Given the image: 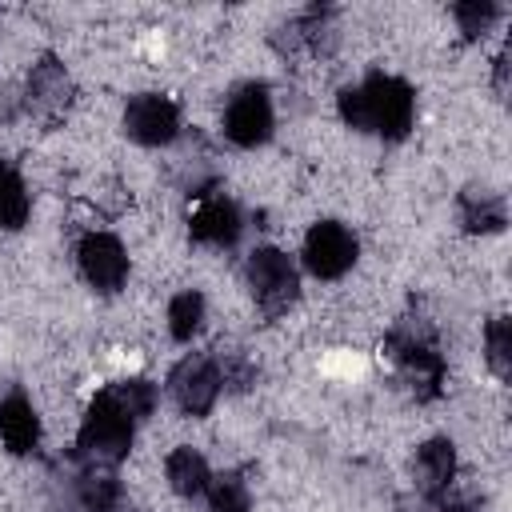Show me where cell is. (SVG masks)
<instances>
[{
    "instance_id": "cell-13",
    "label": "cell",
    "mask_w": 512,
    "mask_h": 512,
    "mask_svg": "<svg viewBox=\"0 0 512 512\" xmlns=\"http://www.w3.org/2000/svg\"><path fill=\"white\" fill-rule=\"evenodd\" d=\"M0 440L8 444L12 456L32 452L36 440H40V420H36L32 404H28L20 392H12V396L0 400Z\"/></svg>"
},
{
    "instance_id": "cell-10",
    "label": "cell",
    "mask_w": 512,
    "mask_h": 512,
    "mask_svg": "<svg viewBox=\"0 0 512 512\" xmlns=\"http://www.w3.org/2000/svg\"><path fill=\"white\" fill-rule=\"evenodd\" d=\"M188 232H192L196 244L232 248L236 236H240V212L228 196H204L188 216Z\"/></svg>"
},
{
    "instance_id": "cell-4",
    "label": "cell",
    "mask_w": 512,
    "mask_h": 512,
    "mask_svg": "<svg viewBox=\"0 0 512 512\" xmlns=\"http://www.w3.org/2000/svg\"><path fill=\"white\" fill-rule=\"evenodd\" d=\"M248 288H252V296H256V304H260L264 316H280L300 296L296 264L280 248H256L248 256Z\"/></svg>"
},
{
    "instance_id": "cell-2",
    "label": "cell",
    "mask_w": 512,
    "mask_h": 512,
    "mask_svg": "<svg viewBox=\"0 0 512 512\" xmlns=\"http://www.w3.org/2000/svg\"><path fill=\"white\" fill-rule=\"evenodd\" d=\"M132 428H136V420L128 416V408L116 400L112 388H104V392H96V400L84 412V424L76 432V456L92 468H112L128 456Z\"/></svg>"
},
{
    "instance_id": "cell-15",
    "label": "cell",
    "mask_w": 512,
    "mask_h": 512,
    "mask_svg": "<svg viewBox=\"0 0 512 512\" xmlns=\"http://www.w3.org/2000/svg\"><path fill=\"white\" fill-rule=\"evenodd\" d=\"M460 220L468 232H500L504 228V200L488 188L460 192Z\"/></svg>"
},
{
    "instance_id": "cell-18",
    "label": "cell",
    "mask_w": 512,
    "mask_h": 512,
    "mask_svg": "<svg viewBox=\"0 0 512 512\" xmlns=\"http://www.w3.org/2000/svg\"><path fill=\"white\" fill-rule=\"evenodd\" d=\"M204 496H208V508L212 512H252V496H248V484H244L240 472L212 476Z\"/></svg>"
},
{
    "instance_id": "cell-11",
    "label": "cell",
    "mask_w": 512,
    "mask_h": 512,
    "mask_svg": "<svg viewBox=\"0 0 512 512\" xmlns=\"http://www.w3.org/2000/svg\"><path fill=\"white\" fill-rule=\"evenodd\" d=\"M72 104V76L64 72V64L56 56H44L40 64H32L28 72V108L56 116Z\"/></svg>"
},
{
    "instance_id": "cell-23",
    "label": "cell",
    "mask_w": 512,
    "mask_h": 512,
    "mask_svg": "<svg viewBox=\"0 0 512 512\" xmlns=\"http://www.w3.org/2000/svg\"><path fill=\"white\" fill-rule=\"evenodd\" d=\"M504 84H508V56L500 52L496 56V92H504Z\"/></svg>"
},
{
    "instance_id": "cell-17",
    "label": "cell",
    "mask_w": 512,
    "mask_h": 512,
    "mask_svg": "<svg viewBox=\"0 0 512 512\" xmlns=\"http://www.w3.org/2000/svg\"><path fill=\"white\" fill-rule=\"evenodd\" d=\"M76 496H80L84 512H116L120 508V480L108 476V472L88 468L76 484Z\"/></svg>"
},
{
    "instance_id": "cell-5",
    "label": "cell",
    "mask_w": 512,
    "mask_h": 512,
    "mask_svg": "<svg viewBox=\"0 0 512 512\" xmlns=\"http://www.w3.org/2000/svg\"><path fill=\"white\" fill-rule=\"evenodd\" d=\"M356 264V236L336 224V220H320L308 228L304 236V268L320 280H340L348 268Z\"/></svg>"
},
{
    "instance_id": "cell-8",
    "label": "cell",
    "mask_w": 512,
    "mask_h": 512,
    "mask_svg": "<svg viewBox=\"0 0 512 512\" xmlns=\"http://www.w3.org/2000/svg\"><path fill=\"white\" fill-rule=\"evenodd\" d=\"M124 132L144 148H160L180 132V108L160 92H140L124 108Z\"/></svg>"
},
{
    "instance_id": "cell-21",
    "label": "cell",
    "mask_w": 512,
    "mask_h": 512,
    "mask_svg": "<svg viewBox=\"0 0 512 512\" xmlns=\"http://www.w3.org/2000/svg\"><path fill=\"white\" fill-rule=\"evenodd\" d=\"M112 392L128 408L132 420H144L156 408V384H148V380H120V384H112Z\"/></svg>"
},
{
    "instance_id": "cell-12",
    "label": "cell",
    "mask_w": 512,
    "mask_h": 512,
    "mask_svg": "<svg viewBox=\"0 0 512 512\" xmlns=\"http://www.w3.org/2000/svg\"><path fill=\"white\" fill-rule=\"evenodd\" d=\"M452 476H456V448H452V440L420 444V452H416V488L428 500H444Z\"/></svg>"
},
{
    "instance_id": "cell-1",
    "label": "cell",
    "mask_w": 512,
    "mask_h": 512,
    "mask_svg": "<svg viewBox=\"0 0 512 512\" xmlns=\"http://www.w3.org/2000/svg\"><path fill=\"white\" fill-rule=\"evenodd\" d=\"M340 116L356 132H380L388 140H404L416 116V96L400 76L372 72L364 84L340 92Z\"/></svg>"
},
{
    "instance_id": "cell-19",
    "label": "cell",
    "mask_w": 512,
    "mask_h": 512,
    "mask_svg": "<svg viewBox=\"0 0 512 512\" xmlns=\"http://www.w3.org/2000/svg\"><path fill=\"white\" fill-rule=\"evenodd\" d=\"M204 324V296L200 292H176L168 304V332L176 340H192Z\"/></svg>"
},
{
    "instance_id": "cell-20",
    "label": "cell",
    "mask_w": 512,
    "mask_h": 512,
    "mask_svg": "<svg viewBox=\"0 0 512 512\" xmlns=\"http://www.w3.org/2000/svg\"><path fill=\"white\" fill-rule=\"evenodd\" d=\"M484 348H488V368H492L500 380H508V372H512V324H508V316H496V320L488 324Z\"/></svg>"
},
{
    "instance_id": "cell-9",
    "label": "cell",
    "mask_w": 512,
    "mask_h": 512,
    "mask_svg": "<svg viewBox=\"0 0 512 512\" xmlns=\"http://www.w3.org/2000/svg\"><path fill=\"white\" fill-rule=\"evenodd\" d=\"M80 272L96 292H116L128 280V252L112 232H88L76 248Z\"/></svg>"
},
{
    "instance_id": "cell-7",
    "label": "cell",
    "mask_w": 512,
    "mask_h": 512,
    "mask_svg": "<svg viewBox=\"0 0 512 512\" xmlns=\"http://www.w3.org/2000/svg\"><path fill=\"white\" fill-rule=\"evenodd\" d=\"M224 136L240 148H256L272 136V100L264 84H244L224 112Z\"/></svg>"
},
{
    "instance_id": "cell-3",
    "label": "cell",
    "mask_w": 512,
    "mask_h": 512,
    "mask_svg": "<svg viewBox=\"0 0 512 512\" xmlns=\"http://www.w3.org/2000/svg\"><path fill=\"white\" fill-rule=\"evenodd\" d=\"M388 352L396 356V364L404 368V376L412 380V388H416L420 400L440 396V384H444V356L432 348L428 328H420V324L412 328V324L404 320L400 328H392Z\"/></svg>"
},
{
    "instance_id": "cell-16",
    "label": "cell",
    "mask_w": 512,
    "mask_h": 512,
    "mask_svg": "<svg viewBox=\"0 0 512 512\" xmlns=\"http://www.w3.org/2000/svg\"><path fill=\"white\" fill-rule=\"evenodd\" d=\"M28 208L32 200H28L20 172L8 160H0V228H20L28 220Z\"/></svg>"
},
{
    "instance_id": "cell-22",
    "label": "cell",
    "mask_w": 512,
    "mask_h": 512,
    "mask_svg": "<svg viewBox=\"0 0 512 512\" xmlns=\"http://www.w3.org/2000/svg\"><path fill=\"white\" fill-rule=\"evenodd\" d=\"M452 16L460 20V32L464 36H484L492 28V20L500 16V8L492 0H464V4L452 8Z\"/></svg>"
},
{
    "instance_id": "cell-14",
    "label": "cell",
    "mask_w": 512,
    "mask_h": 512,
    "mask_svg": "<svg viewBox=\"0 0 512 512\" xmlns=\"http://www.w3.org/2000/svg\"><path fill=\"white\" fill-rule=\"evenodd\" d=\"M164 476H168L172 492H176V496H188V500H192V496H204V492H208V480H212L208 460H204L196 448H176V452H168Z\"/></svg>"
},
{
    "instance_id": "cell-6",
    "label": "cell",
    "mask_w": 512,
    "mask_h": 512,
    "mask_svg": "<svg viewBox=\"0 0 512 512\" xmlns=\"http://www.w3.org/2000/svg\"><path fill=\"white\" fill-rule=\"evenodd\" d=\"M220 368H216V360L212 356H204V352H192V356H184L176 368H172V376H168V392H172V400L188 412V416H208L212 412V404H216V396H220Z\"/></svg>"
}]
</instances>
